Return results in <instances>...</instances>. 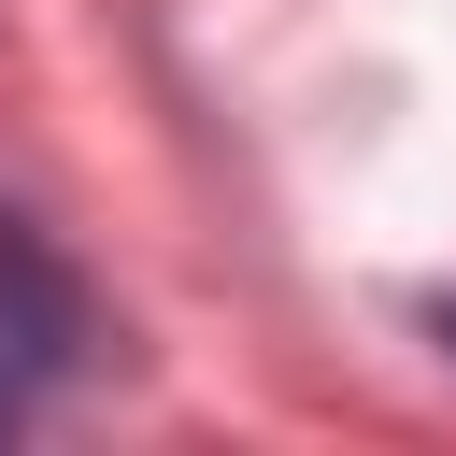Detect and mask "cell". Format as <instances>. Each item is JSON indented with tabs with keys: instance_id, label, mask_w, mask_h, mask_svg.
Returning a JSON list of instances; mask_svg holds the SVG:
<instances>
[{
	"instance_id": "cell-2",
	"label": "cell",
	"mask_w": 456,
	"mask_h": 456,
	"mask_svg": "<svg viewBox=\"0 0 456 456\" xmlns=\"http://www.w3.org/2000/svg\"><path fill=\"white\" fill-rule=\"evenodd\" d=\"M428 328H442V342H456V299H442V314H428Z\"/></svg>"
},
{
	"instance_id": "cell-1",
	"label": "cell",
	"mask_w": 456,
	"mask_h": 456,
	"mask_svg": "<svg viewBox=\"0 0 456 456\" xmlns=\"http://www.w3.org/2000/svg\"><path fill=\"white\" fill-rule=\"evenodd\" d=\"M86 342H100V314H86V285H71V256L0 200V442L86 370Z\"/></svg>"
}]
</instances>
